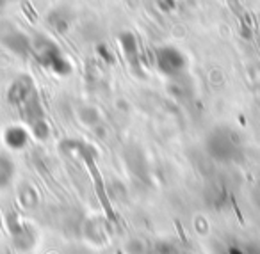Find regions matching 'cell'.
Returning <instances> with one entry per match:
<instances>
[{
  "label": "cell",
  "mask_w": 260,
  "mask_h": 254,
  "mask_svg": "<svg viewBox=\"0 0 260 254\" xmlns=\"http://www.w3.org/2000/svg\"><path fill=\"white\" fill-rule=\"evenodd\" d=\"M157 66L166 75H175L184 68V55L173 47H162L157 50Z\"/></svg>",
  "instance_id": "6da1fadb"
},
{
  "label": "cell",
  "mask_w": 260,
  "mask_h": 254,
  "mask_svg": "<svg viewBox=\"0 0 260 254\" xmlns=\"http://www.w3.org/2000/svg\"><path fill=\"white\" fill-rule=\"evenodd\" d=\"M13 174H15V165L11 164V160L8 157L0 155V189L11 182Z\"/></svg>",
  "instance_id": "7a4b0ae2"
},
{
  "label": "cell",
  "mask_w": 260,
  "mask_h": 254,
  "mask_svg": "<svg viewBox=\"0 0 260 254\" xmlns=\"http://www.w3.org/2000/svg\"><path fill=\"white\" fill-rule=\"evenodd\" d=\"M6 140L11 148H22L27 142V133L22 128H9L6 133Z\"/></svg>",
  "instance_id": "3957f363"
}]
</instances>
